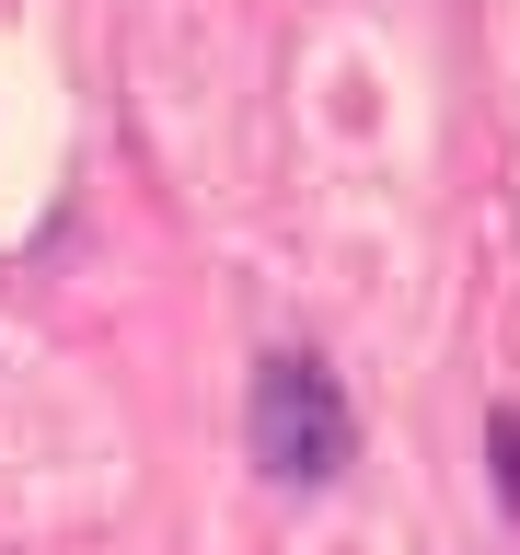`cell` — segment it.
<instances>
[{"label":"cell","instance_id":"2","mask_svg":"<svg viewBox=\"0 0 520 555\" xmlns=\"http://www.w3.org/2000/svg\"><path fill=\"white\" fill-rule=\"evenodd\" d=\"M485 451H497V498L520 509V416H497V428H485Z\"/></svg>","mask_w":520,"mask_h":555},{"label":"cell","instance_id":"1","mask_svg":"<svg viewBox=\"0 0 520 555\" xmlns=\"http://www.w3.org/2000/svg\"><path fill=\"white\" fill-rule=\"evenodd\" d=\"M243 428H255V463H266L277 486H324V475H347V451H359V416H347L336 371L301 359V347H277L266 371H255Z\"/></svg>","mask_w":520,"mask_h":555}]
</instances>
